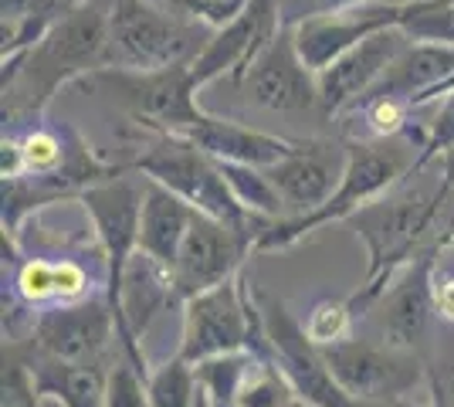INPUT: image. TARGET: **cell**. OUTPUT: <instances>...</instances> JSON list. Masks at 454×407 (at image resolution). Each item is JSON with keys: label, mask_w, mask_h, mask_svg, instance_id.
Segmentation results:
<instances>
[{"label": "cell", "mask_w": 454, "mask_h": 407, "mask_svg": "<svg viewBox=\"0 0 454 407\" xmlns=\"http://www.w3.org/2000/svg\"><path fill=\"white\" fill-rule=\"evenodd\" d=\"M109 4L78 0L24 55L4 59V122H41L58 89L106 68Z\"/></svg>", "instance_id": "1"}, {"label": "cell", "mask_w": 454, "mask_h": 407, "mask_svg": "<svg viewBox=\"0 0 454 407\" xmlns=\"http://www.w3.org/2000/svg\"><path fill=\"white\" fill-rule=\"evenodd\" d=\"M448 197H451V191H444L437 180L434 191L383 194L346 217V224L366 245V258H370L360 292L349 299L356 316H366L373 309L380 295L390 289V282L420 252H427V248L444 252L451 245L448 231H441V221H448L444 217Z\"/></svg>", "instance_id": "2"}, {"label": "cell", "mask_w": 454, "mask_h": 407, "mask_svg": "<svg viewBox=\"0 0 454 407\" xmlns=\"http://www.w3.org/2000/svg\"><path fill=\"white\" fill-rule=\"evenodd\" d=\"M346 174L336 194L322 204L319 211L302 214V217H282V221H268L265 231L258 234L254 252H282L292 248L295 241L309 238L333 221H346L353 211H360L363 204L390 194L400 180L420 174V139L414 133L390 136V139H356L346 146Z\"/></svg>", "instance_id": "3"}, {"label": "cell", "mask_w": 454, "mask_h": 407, "mask_svg": "<svg viewBox=\"0 0 454 407\" xmlns=\"http://www.w3.org/2000/svg\"><path fill=\"white\" fill-rule=\"evenodd\" d=\"M214 27L163 0H109L106 68H167L193 61Z\"/></svg>", "instance_id": "4"}, {"label": "cell", "mask_w": 454, "mask_h": 407, "mask_svg": "<svg viewBox=\"0 0 454 407\" xmlns=\"http://www.w3.org/2000/svg\"><path fill=\"white\" fill-rule=\"evenodd\" d=\"M75 85L113 96L115 106L126 109L143 133H190L204 122L200 109V82L193 75V61L167 65V68H98L92 75L78 78Z\"/></svg>", "instance_id": "5"}, {"label": "cell", "mask_w": 454, "mask_h": 407, "mask_svg": "<svg viewBox=\"0 0 454 407\" xmlns=\"http://www.w3.org/2000/svg\"><path fill=\"white\" fill-rule=\"evenodd\" d=\"M184 326H180V349L187 364H204L224 353L251 349L254 356L268 360V336L262 323L258 299L247 289V275L241 271L224 286L207 292H197L180 302Z\"/></svg>", "instance_id": "6"}, {"label": "cell", "mask_w": 454, "mask_h": 407, "mask_svg": "<svg viewBox=\"0 0 454 407\" xmlns=\"http://www.w3.org/2000/svg\"><path fill=\"white\" fill-rule=\"evenodd\" d=\"M133 167L143 176L170 187L173 194H180L200 214L221 217L227 224H262L265 221L238 204V197L231 194L224 174H221V163L184 133H150V139L139 146Z\"/></svg>", "instance_id": "7"}, {"label": "cell", "mask_w": 454, "mask_h": 407, "mask_svg": "<svg viewBox=\"0 0 454 407\" xmlns=\"http://www.w3.org/2000/svg\"><path fill=\"white\" fill-rule=\"evenodd\" d=\"M139 170H126L109 180H98L78 194V204L89 217L98 252L106 258V299L115 309L122 275L129 258L139 252V217H143V194L146 176H136Z\"/></svg>", "instance_id": "8"}, {"label": "cell", "mask_w": 454, "mask_h": 407, "mask_svg": "<svg viewBox=\"0 0 454 407\" xmlns=\"http://www.w3.org/2000/svg\"><path fill=\"white\" fill-rule=\"evenodd\" d=\"M262 323L268 336V360L285 373L295 390V401L305 407H366L349 397L342 384L333 377L322 349L305 336V326L285 309L278 299H258Z\"/></svg>", "instance_id": "9"}, {"label": "cell", "mask_w": 454, "mask_h": 407, "mask_svg": "<svg viewBox=\"0 0 454 407\" xmlns=\"http://www.w3.org/2000/svg\"><path fill=\"white\" fill-rule=\"evenodd\" d=\"M265 224L268 221H262V224H227L221 217L197 211L170 269L176 295L190 299L197 292L217 289L231 278H238L245 269V258L254 252L258 234L265 231Z\"/></svg>", "instance_id": "10"}, {"label": "cell", "mask_w": 454, "mask_h": 407, "mask_svg": "<svg viewBox=\"0 0 454 407\" xmlns=\"http://www.w3.org/2000/svg\"><path fill=\"white\" fill-rule=\"evenodd\" d=\"M322 356L342 390L363 404H407L424 380L414 353H400L366 336H346L322 349Z\"/></svg>", "instance_id": "11"}, {"label": "cell", "mask_w": 454, "mask_h": 407, "mask_svg": "<svg viewBox=\"0 0 454 407\" xmlns=\"http://www.w3.org/2000/svg\"><path fill=\"white\" fill-rule=\"evenodd\" d=\"M234 85L241 98L254 109H268V113L319 109V72H312L302 61L288 24L234 78Z\"/></svg>", "instance_id": "12"}, {"label": "cell", "mask_w": 454, "mask_h": 407, "mask_svg": "<svg viewBox=\"0 0 454 407\" xmlns=\"http://www.w3.org/2000/svg\"><path fill=\"white\" fill-rule=\"evenodd\" d=\"M411 11H414V0H363L356 7L312 14L288 27H292V38L305 65L312 72H322L363 38L387 31V27H400Z\"/></svg>", "instance_id": "13"}, {"label": "cell", "mask_w": 454, "mask_h": 407, "mask_svg": "<svg viewBox=\"0 0 454 407\" xmlns=\"http://www.w3.org/2000/svg\"><path fill=\"white\" fill-rule=\"evenodd\" d=\"M31 340H35V349L51 360L95 364L109 349V343H119V323L102 292L72 306L41 309Z\"/></svg>", "instance_id": "14"}, {"label": "cell", "mask_w": 454, "mask_h": 407, "mask_svg": "<svg viewBox=\"0 0 454 407\" xmlns=\"http://www.w3.org/2000/svg\"><path fill=\"white\" fill-rule=\"evenodd\" d=\"M282 27V0H247L238 18H231L224 27H214L204 51L193 59V75L200 89L221 78L234 82Z\"/></svg>", "instance_id": "15"}, {"label": "cell", "mask_w": 454, "mask_h": 407, "mask_svg": "<svg viewBox=\"0 0 454 407\" xmlns=\"http://www.w3.org/2000/svg\"><path fill=\"white\" fill-rule=\"evenodd\" d=\"M437 254L441 248H427L420 252L390 282V289L377 299V333L380 343L400 353H414L424 340H427V326L434 312V292H431V278L437 269Z\"/></svg>", "instance_id": "16"}, {"label": "cell", "mask_w": 454, "mask_h": 407, "mask_svg": "<svg viewBox=\"0 0 454 407\" xmlns=\"http://www.w3.org/2000/svg\"><path fill=\"white\" fill-rule=\"evenodd\" d=\"M411 35L403 27H387L360 44H353L346 55L325 65L319 72V109L325 119L346 116L356 102H360L380 78L387 75V68L394 65L400 51L411 44Z\"/></svg>", "instance_id": "17"}, {"label": "cell", "mask_w": 454, "mask_h": 407, "mask_svg": "<svg viewBox=\"0 0 454 407\" xmlns=\"http://www.w3.org/2000/svg\"><path fill=\"white\" fill-rule=\"evenodd\" d=\"M346 160H349V150L340 143L299 139V146L292 153L265 167L271 184L282 194L285 217H302V214L319 211L342 184Z\"/></svg>", "instance_id": "18"}, {"label": "cell", "mask_w": 454, "mask_h": 407, "mask_svg": "<svg viewBox=\"0 0 454 407\" xmlns=\"http://www.w3.org/2000/svg\"><path fill=\"white\" fill-rule=\"evenodd\" d=\"M454 89V44L441 41H411L400 51L387 75L366 96L403 98L411 109H424ZM363 96V98H366ZM360 98V102H363Z\"/></svg>", "instance_id": "19"}, {"label": "cell", "mask_w": 454, "mask_h": 407, "mask_svg": "<svg viewBox=\"0 0 454 407\" xmlns=\"http://www.w3.org/2000/svg\"><path fill=\"white\" fill-rule=\"evenodd\" d=\"M11 289L31 309L72 306L95 295V275L72 254H24L14 269Z\"/></svg>", "instance_id": "20"}, {"label": "cell", "mask_w": 454, "mask_h": 407, "mask_svg": "<svg viewBox=\"0 0 454 407\" xmlns=\"http://www.w3.org/2000/svg\"><path fill=\"white\" fill-rule=\"evenodd\" d=\"M184 136H190L204 153H210L221 163H247V167H271L299 146V139L251 129V126H241L234 119L210 116V113L204 116V122H197Z\"/></svg>", "instance_id": "21"}, {"label": "cell", "mask_w": 454, "mask_h": 407, "mask_svg": "<svg viewBox=\"0 0 454 407\" xmlns=\"http://www.w3.org/2000/svg\"><path fill=\"white\" fill-rule=\"evenodd\" d=\"M193 217H197V207H190L187 200L173 194L170 187L146 176L143 217H139V252L150 254L153 262H160L163 269H173Z\"/></svg>", "instance_id": "22"}, {"label": "cell", "mask_w": 454, "mask_h": 407, "mask_svg": "<svg viewBox=\"0 0 454 407\" xmlns=\"http://www.w3.org/2000/svg\"><path fill=\"white\" fill-rule=\"evenodd\" d=\"M41 397H51L61 407H106V377L98 364H65L41 353L31 364Z\"/></svg>", "instance_id": "23"}, {"label": "cell", "mask_w": 454, "mask_h": 407, "mask_svg": "<svg viewBox=\"0 0 454 407\" xmlns=\"http://www.w3.org/2000/svg\"><path fill=\"white\" fill-rule=\"evenodd\" d=\"M78 0H4L0 18V55L14 59L35 48Z\"/></svg>", "instance_id": "24"}, {"label": "cell", "mask_w": 454, "mask_h": 407, "mask_svg": "<svg viewBox=\"0 0 454 407\" xmlns=\"http://www.w3.org/2000/svg\"><path fill=\"white\" fill-rule=\"evenodd\" d=\"M221 163V160H217ZM221 174H224L231 194L238 197V204L251 211L254 217H265V221H282L285 204L278 187L271 184L265 167H247V163H221Z\"/></svg>", "instance_id": "25"}, {"label": "cell", "mask_w": 454, "mask_h": 407, "mask_svg": "<svg viewBox=\"0 0 454 407\" xmlns=\"http://www.w3.org/2000/svg\"><path fill=\"white\" fill-rule=\"evenodd\" d=\"M146 387H150V407H197V397L204 390L197 367L187 364L184 356H173L150 370Z\"/></svg>", "instance_id": "26"}, {"label": "cell", "mask_w": 454, "mask_h": 407, "mask_svg": "<svg viewBox=\"0 0 454 407\" xmlns=\"http://www.w3.org/2000/svg\"><path fill=\"white\" fill-rule=\"evenodd\" d=\"M254 360L258 356L251 349H241V353H224V356L197 364V377H200V387L207 394L210 407H234L241 380L247 377V370H251Z\"/></svg>", "instance_id": "27"}, {"label": "cell", "mask_w": 454, "mask_h": 407, "mask_svg": "<svg viewBox=\"0 0 454 407\" xmlns=\"http://www.w3.org/2000/svg\"><path fill=\"white\" fill-rule=\"evenodd\" d=\"M356 319L360 316H356L349 299H319V302H312V309L305 312L302 326L305 336L319 349H325L333 347V343H340V340H346V336H353V323Z\"/></svg>", "instance_id": "28"}, {"label": "cell", "mask_w": 454, "mask_h": 407, "mask_svg": "<svg viewBox=\"0 0 454 407\" xmlns=\"http://www.w3.org/2000/svg\"><path fill=\"white\" fill-rule=\"evenodd\" d=\"M400 27L414 41L454 44V0H414V11Z\"/></svg>", "instance_id": "29"}, {"label": "cell", "mask_w": 454, "mask_h": 407, "mask_svg": "<svg viewBox=\"0 0 454 407\" xmlns=\"http://www.w3.org/2000/svg\"><path fill=\"white\" fill-rule=\"evenodd\" d=\"M150 373L133 360H119L106 377V407H150Z\"/></svg>", "instance_id": "30"}, {"label": "cell", "mask_w": 454, "mask_h": 407, "mask_svg": "<svg viewBox=\"0 0 454 407\" xmlns=\"http://www.w3.org/2000/svg\"><path fill=\"white\" fill-rule=\"evenodd\" d=\"M454 146V89L444 98H437V109L427 129H424V153H420V170L427 163H434L441 153H448Z\"/></svg>", "instance_id": "31"}, {"label": "cell", "mask_w": 454, "mask_h": 407, "mask_svg": "<svg viewBox=\"0 0 454 407\" xmlns=\"http://www.w3.org/2000/svg\"><path fill=\"white\" fill-rule=\"evenodd\" d=\"M41 390L35 384L31 364H7L4 367V407H38Z\"/></svg>", "instance_id": "32"}, {"label": "cell", "mask_w": 454, "mask_h": 407, "mask_svg": "<svg viewBox=\"0 0 454 407\" xmlns=\"http://www.w3.org/2000/svg\"><path fill=\"white\" fill-rule=\"evenodd\" d=\"M427 390H431V401L454 407V336L451 343L441 349L437 367L427 370Z\"/></svg>", "instance_id": "33"}, {"label": "cell", "mask_w": 454, "mask_h": 407, "mask_svg": "<svg viewBox=\"0 0 454 407\" xmlns=\"http://www.w3.org/2000/svg\"><path fill=\"white\" fill-rule=\"evenodd\" d=\"M363 0H282V20L285 24H299L302 18L312 14H329V11H342V7H356Z\"/></svg>", "instance_id": "34"}, {"label": "cell", "mask_w": 454, "mask_h": 407, "mask_svg": "<svg viewBox=\"0 0 454 407\" xmlns=\"http://www.w3.org/2000/svg\"><path fill=\"white\" fill-rule=\"evenodd\" d=\"M431 292H434V312L437 319L451 323L454 326V269H434V278H431Z\"/></svg>", "instance_id": "35"}, {"label": "cell", "mask_w": 454, "mask_h": 407, "mask_svg": "<svg viewBox=\"0 0 454 407\" xmlns=\"http://www.w3.org/2000/svg\"><path fill=\"white\" fill-rule=\"evenodd\" d=\"M434 163H437V174H441V187L454 194V146L448 150V153L437 156Z\"/></svg>", "instance_id": "36"}, {"label": "cell", "mask_w": 454, "mask_h": 407, "mask_svg": "<svg viewBox=\"0 0 454 407\" xmlns=\"http://www.w3.org/2000/svg\"><path fill=\"white\" fill-rule=\"evenodd\" d=\"M197 407H210V401H207V394L200 390V397H197Z\"/></svg>", "instance_id": "37"}, {"label": "cell", "mask_w": 454, "mask_h": 407, "mask_svg": "<svg viewBox=\"0 0 454 407\" xmlns=\"http://www.w3.org/2000/svg\"><path fill=\"white\" fill-rule=\"evenodd\" d=\"M448 231H451V238H454V211H451V217H448Z\"/></svg>", "instance_id": "38"}, {"label": "cell", "mask_w": 454, "mask_h": 407, "mask_svg": "<svg viewBox=\"0 0 454 407\" xmlns=\"http://www.w3.org/2000/svg\"><path fill=\"white\" fill-rule=\"evenodd\" d=\"M366 407H411V404H366Z\"/></svg>", "instance_id": "39"}, {"label": "cell", "mask_w": 454, "mask_h": 407, "mask_svg": "<svg viewBox=\"0 0 454 407\" xmlns=\"http://www.w3.org/2000/svg\"><path fill=\"white\" fill-rule=\"evenodd\" d=\"M427 407H444V404H437V401H427Z\"/></svg>", "instance_id": "40"}]
</instances>
